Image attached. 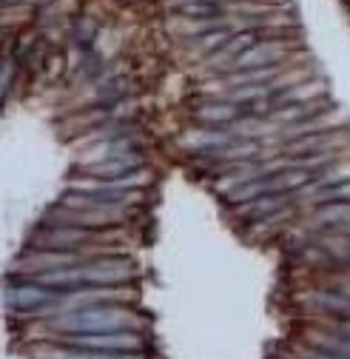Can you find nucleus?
Segmentation results:
<instances>
[{"instance_id":"1","label":"nucleus","mask_w":350,"mask_h":359,"mask_svg":"<svg viewBox=\"0 0 350 359\" xmlns=\"http://www.w3.org/2000/svg\"><path fill=\"white\" fill-rule=\"evenodd\" d=\"M140 316L123 305H91L77 308L51 319V328L60 334H114V331H137Z\"/></svg>"},{"instance_id":"2","label":"nucleus","mask_w":350,"mask_h":359,"mask_svg":"<svg viewBox=\"0 0 350 359\" xmlns=\"http://www.w3.org/2000/svg\"><path fill=\"white\" fill-rule=\"evenodd\" d=\"M60 343L69 348H89V351H131L143 348V336L137 331H114V334H63Z\"/></svg>"},{"instance_id":"3","label":"nucleus","mask_w":350,"mask_h":359,"mask_svg":"<svg viewBox=\"0 0 350 359\" xmlns=\"http://www.w3.org/2000/svg\"><path fill=\"white\" fill-rule=\"evenodd\" d=\"M137 172H143V154L103 160V163H94V165H80V174H86L94 183H114V180L131 177V174H137Z\"/></svg>"},{"instance_id":"4","label":"nucleus","mask_w":350,"mask_h":359,"mask_svg":"<svg viewBox=\"0 0 350 359\" xmlns=\"http://www.w3.org/2000/svg\"><path fill=\"white\" fill-rule=\"evenodd\" d=\"M228 0H185V3L171 6V14L183 17V21H191L194 26H213L225 14Z\"/></svg>"},{"instance_id":"5","label":"nucleus","mask_w":350,"mask_h":359,"mask_svg":"<svg viewBox=\"0 0 350 359\" xmlns=\"http://www.w3.org/2000/svg\"><path fill=\"white\" fill-rule=\"evenodd\" d=\"M194 117L200 123H208L211 128H225L233 120H240V106L237 103H225V100H208L194 108Z\"/></svg>"},{"instance_id":"6","label":"nucleus","mask_w":350,"mask_h":359,"mask_svg":"<svg viewBox=\"0 0 350 359\" xmlns=\"http://www.w3.org/2000/svg\"><path fill=\"white\" fill-rule=\"evenodd\" d=\"M37 359H143V354L131 351H89V348H43L37 351Z\"/></svg>"},{"instance_id":"7","label":"nucleus","mask_w":350,"mask_h":359,"mask_svg":"<svg viewBox=\"0 0 350 359\" xmlns=\"http://www.w3.org/2000/svg\"><path fill=\"white\" fill-rule=\"evenodd\" d=\"M94 37H97V23H91L89 17H80V21L74 23V40H77V46H80L83 51H89L91 43H94Z\"/></svg>"}]
</instances>
